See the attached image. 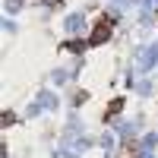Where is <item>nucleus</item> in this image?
I'll use <instances>...</instances> for the list:
<instances>
[{
  "mask_svg": "<svg viewBox=\"0 0 158 158\" xmlns=\"http://www.w3.org/2000/svg\"><path fill=\"white\" fill-rule=\"evenodd\" d=\"M108 32H111V22H101V25H98V29H95V35H92V38H89V41H92V44H101V41H104V38H108Z\"/></svg>",
  "mask_w": 158,
  "mask_h": 158,
  "instance_id": "f257e3e1",
  "label": "nucleus"
}]
</instances>
